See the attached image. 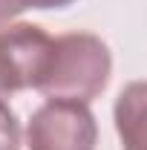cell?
Here are the masks:
<instances>
[{
    "mask_svg": "<svg viewBox=\"0 0 147 150\" xmlns=\"http://www.w3.org/2000/svg\"><path fill=\"white\" fill-rule=\"evenodd\" d=\"M110 69L112 58L101 38L90 32H69L52 38V49L46 58V69L37 81V90L46 98L87 104L107 87Z\"/></svg>",
    "mask_w": 147,
    "mask_h": 150,
    "instance_id": "6da1fadb",
    "label": "cell"
},
{
    "mask_svg": "<svg viewBox=\"0 0 147 150\" xmlns=\"http://www.w3.org/2000/svg\"><path fill=\"white\" fill-rule=\"evenodd\" d=\"M98 124L87 104L49 98L40 104L26 127L29 150H95Z\"/></svg>",
    "mask_w": 147,
    "mask_h": 150,
    "instance_id": "7a4b0ae2",
    "label": "cell"
},
{
    "mask_svg": "<svg viewBox=\"0 0 147 150\" xmlns=\"http://www.w3.org/2000/svg\"><path fill=\"white\" fill-rule=\"evenodd\" d=\"M49 49L52 38L40 26L15 23L0 29V101L18 90H37Z\"/></svg>",
    "mask_w": 147,
    "mask_h": 150,
    "instance_id": "3957f363",
    "label": "cell"
},
{
    "mask_svg": "<svg viewBox=\"0 0 147 150\" xmlns=\"http://www.w3.org/2000/svg\"><path fill=\"white\" fill-rule=\"evenodd\" d=\"M141 115H144V87L141 81L130 84L115 104V127L124 150H141Z\"/></svg>",
    "mask_w": 147,
    "mask_h": 150,
    "instance_id": "277c9868",
    "label": "cell"
},
{
    "mask_svg": "<svg viewBox=\"0 0 147 150\" xmlns=\"http://www.w3.org/2000/svg\"><path fill=\"white\" fill-rule=\"evenodd\" d=\"M72 0H0V20H12L26 9H64Z\"/></svg>",
    "mask_w": 147,
    "mask_h": 150,
    "instance_id": "5b68a950",
    "label": "cell"
},
{
    "mask_svg": "<svg viewBox=\"0 0 147 150\" xmlns=\"http://www.w3.org/2000/svg\"><path fill=\"white\" fill-rule=\"evenodd\" d=\"M0 150H20V124L6 101H0Z\"/></svg>",
    "mask_w": 147,
    "mask_h": 150,
    "instance_id": "8992f818",
    "label": "cell"
}]
</instances>
